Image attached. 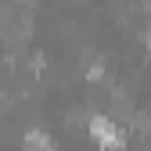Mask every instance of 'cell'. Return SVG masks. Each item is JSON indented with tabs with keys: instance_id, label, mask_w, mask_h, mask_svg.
Here are the masks:
<instances>
[{
	"instance_id": "1",
	"label": "cell",
	"mask_w": 151,
	"mask_h": 151,
	"mask_svg": "<svg viewBox=\"0 0 151 151\" xmlns=\"http://www.w3.org/2000/svg\"><path fill=\"white\" fill-rule=\"evenodd\" d=\"M90 133H93V140H97L101 147H108V151H119V147L126 144L122 129L111 122V119H104V115H93V119H90Z\"/></svg>"
},
{
	"instance_id": "2",
	"label": "cell",
	"mask_w": 151,
	"mask_h": 151,
	"mask_svg": "<svg viewBox=\"0 0 151 151\" xmlns=\"http://www.w3.org/2000/svg\"><path fill=\"white\" fill-rule=\"evenodd\" d=\"M54 144H50V137L47 133H40V129H29L25 133V151H50Z\"/></svg>"
},
{
	"instance_id": "3",
	"label": "cell",
	"mask_w": 151,
	"mask_h": 151,
	"mask_svg": "<svg viewBox=\"0 0 151 151\" xmlns=\"http://www.w3.org/2000/svg\"><path fill=\"white\" fill-rule=\"evenodd\" d=\"M147 43H151V29H147Z\"/></svg>"
}]
</instances>
